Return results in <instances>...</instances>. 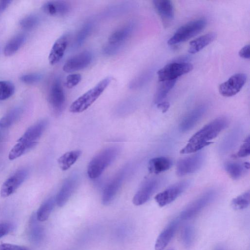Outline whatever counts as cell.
I'll return each instance as SVG.
<instances>
[{"label":"cell","instance_id":"45","mask_svg":"<svg viewBox=\"0 0 250 250\" xmlns=\"http://www.w3.org/2000/svg\"><path fill=\"white\" fill-rule=\"evenodd\" d=\"M239 56L243 59H249L250 58V45L244 46L239 52Z\"/></svg>","mask_w":250,"mask_h":250},{"label":"cell","instance_id":"19","mask_svg":"<svg viewBox=\"0 0 250 250\" xmlns=\"http://www.w3.org/2000/svg\"><path fill=\"white\" fill-rule=\"evenodd\" d=\"M69 38V34H64L55 41L48 56L50 64L55 65L62 60L67 48Z\"/></svg>","mask_w":250,"mask_h":250},{"label":"cell","instance_id":"49","mask_svg":"<svg viewBox=\"0 0 250 250\" xmlns=\"http://www.w3.org/2000/svg\"><path fill=\"white\" fill-rule=\"evenodd\" d=\"M173 250L171 249V250Z\"/></svg>","mask_w":250,"mask_h":250},{"label":"cell","instance_id":"21","mask_svg":"<svg viewBox=\"0 0 250 250\" xmlns=\"http://www.w3.org/2000/svg\"><path fill=\"white\" fill-rule=\"evenodd\" d=\"M178 220L172 221L160 233L155 244V250H163L173 237L178 225Z\"/></svg>","mask_w":250,"mask_h":250},{"label":"cell","instance_id":"13","mask_svg":"<svg viewBox=\"0 0 250 250\" xmlns=\"http://www.w3.org/2000/svg\"><path fill=\"white\" fill-rule=\"evenodd\" d=\"M160 183V179L156 178L145 181L134 196L133 203L136 206L146 203L158 188Z\"/></svg>","mask_w":250,"mask_h":250},{"label":"cell","instance_id":"26","mask_svg":"<svg viewBox=\"0 0 250 250\" xmlns=\"http://www.w3.org/2000/svg\"><path fill=\"white\" fill-rule=\"evenodd\" d=\"M249 167V163L246 162L242 164L237 162H227L224 165L225 170L234 180L241 178Z\"/></svg>","mask_w":250,"mask_h":250},{"label":"cell","instance_id":"2","mask_svg":"<svg viewBox=\"0 0 250 250\" xmlns=\"http://www.w3.org/2000/svg\"><path fill=\"white\" fill-rule=\"evenodd\" d=\"M119 153V147L110 146L95 156L88 165L87 172L88 177L91 179L98 178L115 160Z\"/></svg>","mask_w":250,"mask_h":250},{"label":"cell","instance_id":"40","mask_svg":"<svg viewBox=\"0 0 250 250\" xmlns=\"http://www.w3.org/2000/svg\"><path fill=\"white\" fill-rule=\"evenodd\" d=\"M42 79V75L39 73H32L22 75L21 81L27 84H32L39 82Z\"/></svg>","mask_w":250,"mask_h":250},{"label":"cell","instance_id":"30","mask_svg":"<svg viewBox=\"0 0 250 250\" xmlns=\"http://www.w3.org/2000/svg\"><path fill=\"white\" fill-rule=\"evenodd\" d=\"M56 203L55 198L52 197L46 200L40 206L36 215L40 222L46 220L51 213Z\"/></svg>","mask_w":250,"mask_h":250},{"label":"cell","instance_id":"39","mask_svg":"<svg viewBox=\"0 0 250 250\" xmlns=\"http://www.w3.org/2000/svg\"><path fill=\"white\" fill-rule=\"evenodd\" d=\"M81 80L82 76L80 74H69L65 79V86L68 88H72L76 86Z\"/></svg>","mask_w":250,"mask_h":250},{"label":"cell","instance_id":"12","mask_svg":"<svg viewBox=\"0 0 250 250\" xmlns=\"http://www.w3.org/2000/svg\"><path fill=\"white\" fill-rule=\"evenodd\" d=\"M93 58L89 51H84L68 59L64 63L62 69L66 73H71L82 70L88 67Z\"/></svg>","mask_w":250,"mask_h":250},{"label":"cell","instance_id":"34","mask_svg":"<svg viewBox=\"0 0 250 250\" xmlns=\"http://www.w3.org/2000/svg\"><path fill=\"white\" fill-rule=\"evenodd\" d=\"M250 203V192L248 190L232 199L231 205L235 210H242L246 208Z\"/></svg>","mask_w":250,"mask_h":250},{"label":"cell","instance_id":"16","mask_svg":"<svg viewBox=\"0 0 250 250\" xmlns=\"http://www.w3.org/2000/svg\"><path fill=\"white\" fill-rule=\"evenodd\" d=\"M136 28V23L130 21L113 32L108 40V43L123 47L126 41L133 34Z\"/></svg>","mask_w":250,"mask_h":250},{"label":"cell","instance_id":"47","mask_svg":"<svg viewBox=\"0 0 250 250\" xmlns=\"http://www.w3.org/2000/svg\"><path fill=\"white\" fill-rule=\"evenodd\" d=\"M11 2V0H0V15L3 12Z\"/></svg>","mask_w":250,"mask_h":250},{"label":"cell","instance_id":"31","mask_svg":"<svg viewBox=\"0 0 250 250\" xmlns=\"http://www.w3.org/2000/svg\"><path fill=\"white\" fill-rule=\"evenodd\" d=\"M36 214H33L29 223V235L30 239L34 242H39L43 236V230L39 224Z\"/></svg>","mask_w":250,"mask_h":250},{"label":"cell","instance_id":"24","mask_svg":"<svg viewBox=\"0 0 250 250\" xmlns=\"http://www.w3.org/2000/svg\"><path fill=\"white\" fill-rule=\"evenodd\" d=\"M217 37L215 32H209L202 35L189 42L188 52L195 54L213 42Z\"/></svg>","mask_w":250,"mask_h":250},{"label":"cell","instance_id":"23","mask_svg":"<svg viewBox=\"0 0 250 250\" xmlns=\"http://www.w3.org/2000/svg\"><path fill=\"white\" fill-rule=\"evenodd\" d=\"M134 7L131 2L125 1L112 5L105 9L101 14L104 18H109L127 13Z\"/></svg>","mask_w":250,"mask_h":250},{"label":"cell","instance_id":"44","mask_svg":"<svg viewBox=\"0 0 250 250\" xmlns=\"http://www.w3.org/2000/svg\"><path fill=\"white\" fill-rule=\"evenodd\" d=\"M13 227V225L10 223H0V238L8 233Z\"/></svg>","mask_w":250,"mask_h":250},{"label":"cell","instance_id":"5","mask_svg":"<svg viewBox=\"0 0 250 250\" xmlns=\"http://www.w3.org/2000/svg\"><path fill=\"white\" fill-rule=\"evenodd\" d=\"M48 102L53 113L56 116L61 114L65 103V96L61 81L58 78L52 82L48 95Z\"/></svg>","mask_w":250,"mask_h":250},{"label":"cell","instance_id":"36","mask_svg":"<svg viewBox=\"0 0 250 250\" xmlns=\"http://www.w3.org/2000/svg\"><path fill=\"white\" fill-rule=\"evenodd\" d=\"M14 84L8 81H0V100H5L11 97L15 92Z\"/></svg>","mask_w":250,"mask_h":250},{"label":"cell","instance_id":"33","mask_svg":"<svg viewBox=\"0 0 250 250\" xmlns=\"http://www.w3.org/2000/svg\"><path fill=\"white\" fill-rule=\"evenodd\" d=\"M22 113L21 108L15 107L11 109L0 119V127L5 128L11 126L19 120Z\"/></svg>","mask_w":250,"mask_h":250},{"label":"cell","instance_id":"14","mask_svg":"<svg viewBox=\"0 0 250 250\" xmlns=\"http://www.w3.org/2000/svg\"><path fill=\"white\" fill-rule=\"evenodd\" d=\"M27 176V171L22 169L16 171L8 178L1 187V196L5 198L12 194L23 183Z\"/></svg>","mask_w":250,"mask_h":250},{"label":"cell","instance_id":"8","mask_svg":"<svg viewBox=\"0 0 250 250\" xmlns=\"http://www.w3.org/2000/svg\"><path fill=\"white\" fill-rule=\"evenodd\" d=\"M190 182L185 180L169 186L155 196L156 202L161 207L171 203L188 188Z\"/></svg>","mask_w":250,"mask_h":250},{"label":"cell","instance_id":"18","mask_svg":"<svg viewBox=\"0 0 250 250\" xmlns=\"http://www.w3.org/2000/svg\"><path fill=\"white\" fill-rule=\"evenodd\" d=\"M207 110L206 105H200L189 111L182 119L179 129L187 132L192 129L201 120Z\"/></svg>","mask_w":250,"mask_h":250},{"label":"cell","instance_id":"28","mask_svg":"<svg viewBox=\"0 0 250 250\" xmlns=\"http://www.w3.org/2000/svg\"><path fill=\"white\" fill-rule=\"evenodd\" d=\"M93 27V23L91 21L85 23L77 32L73 43V48L78 49L86 40L90 34Z\"/></svg>","mask_w":250,"mask_h":250},{"label":"cell","instance_id":"27","mask_svg":"<svg viewBox=\"0 0 250 250\" xmlns=\"http://www.w3.org/2000/svg\"><path fill=\"white\" fill-rule=\"evenodd\" d=\"M81 155L79 150H71L62 155L58 160V165L62 170L69 169L79 159Z\"/></svg>","mask_w":250,"mask_h":250},{"label":"cell","instance_id":"46","mask_svg":"<svg viewBox=\"0 0 250 250\" xmlns=\"http://www.w3.org/2000/svg\"><path fill=\"white\" fill-rule=\"evenodd\" d=\"M157 106L159 109L162 110L163 113H165L168 109L170 104L167 102H161L157 104Z\"/></svg>","mask_w":250,"mask_h":250},{"label":"cell","instance_id":"29","mask_svg":"<svg viewBox=\"0 0 250 250\" xmlns=\"http://www.w3.org/2000/svg\"><path fill=\"white\" fill-rule=\"evenodd\" d=\"M26 37L24 34H19L11 39L5 45L3 53L6 56L14 54L25 42Z\"/></svg>","mask_w":250,"mask_h":250},{"label":"cell","instance_id":"15","mask_svg":"<svg viewBox=\"0 0 250 250\" xmlns=\"http://www.w3.org/2000/svg\"><path fill=\"white\" fill-rule=\"evenodd\" d=\"M126 169L120 171L106 186L102 194V203L104 205L110 204L118 193L125 174Z\"/></svg>","mask_w":250,"mask_h":250},{"label":"cell","instance_id":"4","mask_svg":"<svg viewBox=\"0 0 250 250\" xmlns=\"http://www.w3.org/2000/svg\"><path fill=\"white\" fill-rule=\"evenodd\" d=\"M207 23L206 19L199 18L183 25L168 40L167 44L173 45L188 41L201 32Z\"/></svg>","mask_w":250,"mask_h":250},{"label":"cell","instance_id":"25","mask_svg":"<svg viewBox=\"0 0 250 250\" xmlns=\"http://www.w3.org/2000/svg\"><path fill=\"white\" fill-rule=\"evenodd\" d=\"M172 165V161L165 157H157L150 160L148 169L150 173L159 174L168 170Z\"/></svg>","mask_w":250,"mask_h":250},{"label":"cell","instance_id":"9","mask_svg":"<svg viewBox=\"0 0 250 250\" xmlns=\"http://www.w3.org/2000/svg\"><path fill=\"white\" fill-rule=\"evenodd\" d=\"M204 159L203 153H198L180 159L176 165L177 175L179 176H183L195 172L202 167Z\"/></svg>","mask_w":250,"mask_h":250},{"label":"cell","instance_id":"41","mask_svg":"<svg viewBox=\"0 0 250 250\" xmlns=\"http://www.w3.org/2000/svg\"><path fill=\"white\" fill-rule=\"evenodd\" d=\"M250 154V137L248 136L240 146L236 155L238 157L243 158L249 156Z\"/></svg>","mask_w":250,"mask_h":250},{"label":"cell","instance_id":"22","mask_svg":"<svg viewBox=\"0 0 250 250\" xmlns=\"http://www.w3.org/2000/svg\"><path fill=\"white\" fill-rule=\"evenodd\" d=\"M153 3L156 11L164 23L168 22L174 19V10L171 0H154Z\"/></svg>","mask_w":250,"mask_h":250},{"label":"cell","instance_id":"37","mask_svg":"<svg viewBox=\"0 0 250 250\" xmlns=\"http://www.w3.org/2000/svg\"><path fill=\"white\" fill-rule=\"evenodd\" d=\"M195 237V231L193 227L187 225L184 227L181 232V239L183 245L189 247L193 243Z\"/></svg>","mask_w":250,"mask_h":250},{"label":"cell","instance_id":"38","mask_svg":"<svg viewBox=\"0 0 250 250\" xmlns=\"http://www.w3.org/2000/svg\"><path fill=\"white\" fill-rule=\"evenodd\" d=\"M39 18L35 15H30L21 20L20 26L24 30H31L34 28L39 23Z\"/></svg>","mask_w":250,"mask_h":250},{"label":"cell","instance_id":"43","mask_svg":"<svg viewBox=\"0 0 250 250\" xmlns=\"http://www.w3.org/2000/svg\"><path fill=\"white\" fill-rule=\"evenodd\" d=\"M0 250H28V249L24 246L3 243L0 244Z\"/></svg>","mask_w":250,"mask_h":250},{"label":"cell","instance_id":"48","mask_svg":"<svg viewBox=\"0 0 250 250\" xmlns=\"http://www.w3.org/2000/svg\"><path fill=\"white\" fill-rule=\"evenodd\" d=\"M222 250L218 249V250Z\"/></svg>","mask_w":250,"mask_h":250},{"label":"cell","instance_id":"20","mask_svg":"<svg viewBox=\"0 0 250 250\" xmlns=\"http://www.w3.org/2000/svg\"><path fill=\"white\" fill-rule=\"evenodd\" d=\"M44 13L50 16H64L69 12L71 6L63 0H51L44 3L42 6Z\"/></svg>","mask_w":250,"mask_h":250},{"label":"cell","instance_id":"42","mask_svg":"<svg viewBox=\"0 0 250 250\" xmlns=\"http://www.w3.org/2000/svg\"><path fill=\"white\" fill-rule=\"evenodd\" d=\"M122 49V47L107 43L103 47L102 52L105 55L113 56L117 54Z\"/></svg>","mask_w":250,"mask_h":250},{"label":"cell","instance_id":"7","mask_svg":"<svg viewBox=\"0 0 250 250\" xmlns=\"http://www.w3.org/2000/svg\"><path fill=\"white\" fill-rule=\"evenodd\" d=\"M216 194L214 190L206 192L183 209L180 214V218L185 220L194 217L214 199Z\"/></svg>","mask_w":250,"mask_h":250},{"label":"cell","instance_id":"1","mask_svg":"<svg viewBox=\"0 0 250 250\" xmlns=\"http://www.w3.org/2000/svg\"><path fill=\"white\" fill-rule=\"evenodd\" d=\"M229 124L226 118L221 117L206 124L189 139L180 153H193L209 145L212 143L211 141L225 129Z\"/></svg>","mask_w":250,"mask_h":250},{"label":"cell","instance_id":"35","mask_svg":"<svg viewBox=\"0 0 250 250\" xmlns=\"http://www.w3.org/2000/svg\"><path fill=\"white\" fill-rule=\"evenodd\" d=\"M149 70L146 71L132 79L129 83L130 89H137L143 86L149 80L151 76Z\"/></svg>","mask_w":250,"mask_h":250},{"label":"cell","instance_id":"32","mask_svg":"<svg viewBox=\"0 0 250 250\" xmlns=\"http://www.w3.org/2000/svg\"><path fill=\"white\" fill-rule=\"evenodd\" d=\"M176 80L166 81L160 82L155 94L154 101L155 104H158L163 101L168 92L174 87Z\"/></svg>","mask_w":250,"mask_h":250},{"label":"cell","instance_id":"3","mask_svg":"<svg viewBox=\"0 0 250 250\" xmlns=\"http://www.w3.org/2000/svg\"><path fill=\"white\" fill-rule=\"evenodd\" d=\"M112 78L107 77L100 81L93 88L74 101L70 106L72 113H81L87 109L101 96L108 86Z\"/></svg>","mask_w":250,"mask_h":250},{"label":"cell","instance_id":"10","mask_svg":"<svg viewBox=\"0 0 250 250\" xmlns=\"http://www.w3.org/2000/svg\"><path fill=\"white\" fill-rule=\"evenodd\" d=\"M48 125L45 119L41 120L29 127L18 142H21L32 149L38 143V141Z\"/></svg>","mask_w":250,"mask_h":250},{"label":"cell","instance_id":"17","mask_svg":"<svg viewBox=\"0 0 250 250\" xmlns=\"http://www.w3.org/2000/svg\"><path fill=\"white\" fill-rule=\"evenodd\" d=\"M78 181L77 175L71 176L65 180L55 197L56 204L58 206L62 207L67 202L75 191Z\"/></svg>","mask_w":250,"mask_h":250},{"label":"cell","instance_id":"11","mask_svg":"<svg viewBox=\"0 0 250 250\" xmlns=\"http://www.w3.org/2000/svg\"><path fill=\"white\" fill-rule=\"evenodd\" d=\"M247 76L239 73L231 76L227 81L219 86V92L224 97L233 96L238 93L245 84Z\"/></svg>","mask_w":250,"mask_h":250},{"label":"cell","instance_id":"6","mask_svg":"<svg viewBox=\"0 0 250 250\" xmlns=\"http://www.w3.org/2000/svg\"><path fill=\"white\" fill-rule=\"evenodd\" d=\"M193 68V65L186 62H173L167 64L157 71L159 82L176 80Z\"/></svg>","mask_w":250,"mask_h":250}]
</instances>
